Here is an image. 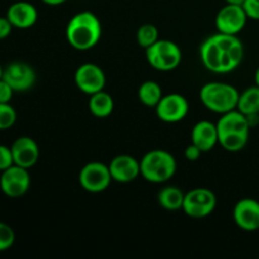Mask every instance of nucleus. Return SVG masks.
Here are the masks:
<instances>
[{
    "instance_id": "8",
    "label": "nucleus",
    "mask_w": 259,
    "mask_h": 259,
    "mask_svg": "<svg viewBox=\"0 0 259 259\" xmlns=\"http://www.w3.org/2000/svg\"><path fill=\"white\" fill-rule=\"evenodd\" d=\"M30 187V175L28 168L13 164L0 175V190L8 197L17 199L28 192Z\"/></svg>"
},
{
    "instance_id": "12",
    "label": "nucleus",
    "mask_w": 259,
    "mask_h": 259,
    "mask_svg": "<svg viewBox=\"0 0 259 259\" xmlns=\"http://www.w3.org/2000/svg\"><path fill=\"white\" fill-rule=\"evenodd\" d=\"M75 83L78 90L88 95H93V94L104 90L105 88V73H104L103 68L95 63H83L76 70Z\"/></svg>"
},
{
    "instance_id": "6",
    "label": "nucleus",
    "mask_w": 259,
    "mask_h": 259,
    "mask_svg": "<svg viewBox=\"0 0 259 259\" xmlns=\"http://www.w3.org/2000/svg\"><path fill=\"white\" fill-rule=\"evenodd\" d=\"M217 207V196L214 192L205 187H199L185 194V214L194 219H202L211 214Z\"/></svg>"
},
{
    "instance_id": "7",
    "label": "nucleus",
    "mask_w": 259,
    "mask_h": 259,
    "mask_svg": "<svg viewBox=\"0 0 259 259\" xmlns=\"http://www.w3.org/2000/svg\"><path fill=\"white\" fill-rule=\"evenodd\" d=\"M78 181L85 191L99 194V192L105 191L110 186L113 179H111L109 166L101 162H90L81 168Z\"/></svg>"
},
{
    "instance_id": "27",
    "label": "nucleus",
    "mask_w": 259,
    "mask_h": 259,
    "mask_svg": "<svg viewBox=\"0 0 259 259\" xmlns=\"http://www.w3.org/2000/svg\"><path fill=\"white\" fill-rule=\"evenodd\" d=\"M248 18L254 20H259V0H245L243 4Z\"/></svg>"
},
{
    "instance_id": "17",
    "label": "nucleus",
    "mask_w": 259,
    "mask_h": 259,
    "mask_svg": "<svg viewBox=\"0 0 259 259\" xmlns=\"http://www.w3.org/2000/svg\"><path fill=\"white\" fill-rule=\"evenodd\" d=\"M191 143L199 147L202 152H209L219 143V132L217 124L209 120L196 123L191 132Z\"/></svg>"
},
{
    "instance_id": "11",
    "label": "nucleus",
    "mask_w": 259,
    "mask_h": 259,
    "mask_svg": "<svg viewBox=\"0 0 259 259\" xmlns=\"http://www.w3.org/2000/svg\"><path fill=\"white\" fill-rule=\"evenodd\" d=\"M3 78L12 86L15 93H24L34 86L37 75L34 68L25 62H12L4 68Z\"/></svg>"
},
{
    "instance_id": "5",
    "label": "nucleus",
    "mask_w": 259,
    "mask_h": 259,
    "mask_svg": "<svg viewBox=\"0 0 259 259\" xmlns=\"http://www.w3.org/2000/svg\"><path fill=\"white\" fill-rule=\"evenodd\" d=\"M146 57L154 70L167 72L179 67L182 61V52L172 40L158 39L147 48Z\"/></svg>"
},
{
    "instance_id": "16",
    "label": "nucleus",
    "mask_w": 259,
    "mask_h": 259,
    "mask_svg": "<svg viewBox=\"0 0 259 259\" xmlns=\"http://www.w3.org/2000/svg\"><path fill=\"white\" fill-rule=\"evenodd\" d=\"M7 18L12 25L18 29H28L38 20V10L28 2H17L9 7Z\"/></svg>"
},
{
    "instance_id": "14",
    "label": "nucleus",
    "mask_w": 259,
    "mask_h": 259,
    "mask_svg": "<svg viewBox=\"0 0 259 259\" xmlns=\"http://www.w3.org/2000/svg\"><path fill=\"white\" fill-rule=\"evenodd\" d=\"M113 181L128 184L141 175V162L129 154H120L111 159L109 164Z\"/></svg>"
},
{
    "instance_id": "25",
    "label": "nucleus",
    "mask_w": 259,
    "mask_h": 259,
    "mask_svg": "<svg viewBox=\"0 0 259 259\" xmlns=\"http://www.w3.org/2000/svg\"><path fill=\"white\" fill-rule=\"evenodd\" d=\"M15 242V233L10 225L0 222V252L10 249Z\"/></svg>"
},
{
    "instance_id": "10",
    "label": "nucleus",
    "mask_w": 259,
    "mask_h": 259,
    "mask_svg": "<svg viewBox=\"0 0 259 259\" xmlns=\"http://www.w3.org/2000/svg\"><path fill=\"white\" fill-rule=\"evenodd\" d=\"M247 20L248 15L243 5L227 4L218 12L215 25L218 32L237 35L244 29Z\"/></svg>"
},
{
    "instance_id": "2",
    "label": "nucleus",
    "mask_w": 259,
    "mask_h": 259,
    "mask_svg": "<svg viewBox=\"0 0 259 259\" xmlns=\"http://www.w3.org/2000/svg\"><path fill=\"white\" fill-rule=\"evenodd\" d=\"M103 28L94 13L80 12L73 15L66 28V38L71 47L77 51H89L100 42Z\"/></svg>"
},
{
    "instance_id": "3",
    "label": "nucleus",
    "mask_w": 259,
    "mask_h": 259,
    "mask_svg": "<svg viewBox=\"0 0 259 259\" xmlns=\"http://www.w3.org/2000/svg\"><path fill=\"white\" fill-rule=\"evenodd\" d=\"M177 162L169 152L163 149L149 151L141 159V176L152 184H163L176 174Z\"/></svg>"
},
{
    "instance_id": "9",
    "label": "nucleus",
    "mask_w": 259,
    "mask_h": 259,
    "mask_svg": "<svg viewBox=\"0 0 259 259\" xmlns=\"http://www.w3.org/2000/svg\"><path fill=\"white\" fill-rule=\"evenodd\" d=\"M156 114L159 120L164 123H179L184 120L189 114V101L181 94H168L163 95L157 104Z\"/></svg>"
},
{
    "instance_id": "13",
    "label": "nucleus",
    "mask_w": 259,
    "mask_h": 259,
    "mask_svg": "<svg viewBox=\"0 0 259 259\" xmlns=\"http://www.w3.org/2000/svg\"><path fill=\"white\" fill-rule=\"evenodd\" d=\"M235 224L245 232L259 230V202L254 199H242L233 209Z\"/></svg>"
},
{
    "instance_id": "21",
    "label": "nucleus",
    "mask_w": 259,
    "mask_h": 259,
    "mask_svg": "<svg viewBox=\"0 0 259 259\" xmlns=\"http://www.w3.org/2000/svg\"><path fill=\"white\" fill-rule=\"evenodd\" d=\"M162 96V89L156 81H144L138 89L139 101L148 108H156Z\"/></svg>"
},
{
    "instance_id": "34",
    "label": "nucleus",
    "mask_w": 259,
    "mask_h": 259,
    "mask_svg": "<svg viewBox=\"0 0 259 259\" xmlns=\"http://www.w3.org/2000/svg\"><path fill=\"white\" fill-rule=\"evenodd\" d=\"M255 85L259 86V67L255 71Z\"/></svg>"
},
{
    "instance_id": "23",
    "label": "nucleus",
    "mask_w": 259,
    "mask_h": 259,
    "mask_svg": "<svg viewBox=\"0 0 259 259\" xmlns=\"http://www.w3.org/2000/svg\"><path fill=\"white\" fill-rule=\"evenodd\" d=\"M159 39V32L156 25L143 24L137 30V42L141 47L148 48Z\"/></svg>"
},
{
    "instance_id": "30",
    "label": "nucleus",
    "mask_w": 259,
    "mask_h": 259,
    "mask_svg": "<svg viewBox=\"0 0 259 259\" xmlns=\"http://www.w3.org/2000/svg\"><path fill=\"white\" fill-rule=\"evenodd\" d=\"M13 28L14 27H13L12 23L9 22L7 17H0V40L9 37Z\"/></svg>"
},
{
    "instance_id": "26",
    "label": "nucleus",
    "mask_w": 259,
    "mask_h": 259,
    "mask_svg": "<svg viewBox=\"0 0 259 259\" xmlns=\"http://www.w3.org/2000/svg\"><path fill=\"white\" fill-rule=\"evenodd\" d=\"M13 164H14V159H13L12 148L4 146V144H0V172L5 171Z\"/></svg>"
},
{
    "instance_id": "18",
    "label": "nucleus",
    "mask_w": 259,
    "mask_h": 259,
    "mask_svg": "<svg viewBox=\"0 0 259 259\" xmlns=\"http://www.w3.org/2000/svg\"><path fill=\"white\" fill-rule=\"evenodd\" d=\"M89 109H90V113L96 118H108L114 110V100L110 94L101 90L90 95Z\"/></svg>"
},
{
    "instance_id": "20",
    "label": "nucleus",
    "mask_w": 259,
    "mask_h": 259,
    "mask_svg": "<svg viewBox=\"0 0 259 259\" xmlns=\"http://www.w3.org/2000/svg\"><path fill=\"white\" fill-rule=\"evenodd\" d=\"M237 109L244 115L259 114V86H250L239 95Z\"/></svg>"
},
{
    "instance_id": "28",
    "label": "nucleus",
    "mask_w": 259,
    "mask_h": 259,
    "mask_svg": "<svg viewBox=\"0 0 259 259\" xmlns=\"http://www.w3.org/2000/svg\"><path fill=\"white\" fill-rule=\"evenodd\" d=\"M14 93L15 91L13 90L12 86L4 78H2L0 80V103H10Z\"/></svg>"
},
{
    "instance_id": "19",
    "label": "nucleus",
    "mask_w": 259,
    "mask_h": 259,
    "mask_svg": "<svg viewBox=\"0 0 259 259\" xmlns=\"http://www.w3.org/2000/svg\"><path fill=\"white\" fill-rule=\"evenodd\" d=\"M185 200V192L176 186L163 187L158 192V202L167 211H179L182 210Z\"/></svg>"
},
{
    "instance_id": "31",
    "label": "nucleus",
    "mask_w": 259,
    "mask_h": 259,
    "mask_svg": "<svg viewBox=\"0 0 259 259\" xmlns=\"http://www.w3.org/2000/svg\"><path fill=\"white\" fill-rule=\"evenodd\" d=\"M247 116L248 124H249L250 129L254 128L259 124V114H250V115H245Z\"/></svg>"
},
{
    "instance_id": "24",
    "label": "nucleus",
    "mask_w": 259,
    "mask_h": 259,
    "mask_svg": "<svg viewBox=\"0 0 259 259\" xmlns=\"http://www.w3.org/2000/svg\"><path fill=\"white\" fill-rule=\"evenodd\" d=\"M17 121V111L9 103H0V131L10 129Z\"/></svg>"
},
{
    "instance_id": "22",
    "label": "nucleus",
    "mask_w": 259,
    "mask_h": 259,
    "mask_svg": "<svg viewBox=\"0 0 259 259\" xmlns=\"http://www.w3.org/2000/svg\"><path fill=\"white\" fill-rule=\"evenodd\" d=\"M249 133H239V132H232V133L219 134V144L228 152H239L247 146Z\"/></svg>"
},
{
    "instance_id": "1",
    "label": "nucleus",
    "mask_w": 259,
    "mask_h": 259,
    "mask_svg": "<svg viewBox=\"0 0 259 259\" xmlns=\"http://www.w3.org/2000/svg\"><path fill=\"white\" fill-rule=\"evenodd\" d=\"M200 56L209 71L214 73H229L242 63L244 47L237 35L218 32L202 42Z\"/></svg>"
},
{
    "instance_id": "32",
    "label": "nucleus",
    "mask_w": 259,
    "mask_h": 259,
    "mask_svg": "<svg viewBox=\"0 0 259 259\" xmlns=\"http://www.w3.org/2000/svg\"><path fill=\"white\" fill-rule=\"evenodd\" d=\"M45 4L47 5H51V7H56V5H61L63 4V3H66L67 0H42Z\"/></svg>"
},
{
    "instance_id": "29",
    "label": "nucleus",
    "mask_w": 259,
    "mask_h": 259,
    "mask_svg": "<svg viewBox=\"0 0 259 259\" xmlns=\"http://www.w3.org/2000/svg\"><path fill=\"white\" fill-rule=\"evenodd\" d=\"M202 153H204V152H202L199 147L195 146L194 143L187 146L186 149H185V157H186L187 161H191V162L197 161V159L201 157Z\"/></svg>"
},
{
    "instance_id": "15",
    "label": "nucleus",
    "mask_w": 259,
    "mask_h": 259,
    "mask_svg": "<svg viewBox=\"0 0 259 259\" xmlns=\"http://www.w3.org/2000/svg\"><path fill=\"white\" fill-rule=\"evenodd\" d=\"M14 164L24 168H32L39 159V147L37 142L27 136L19 137L10 146Z\"/></svg>"
},
{
    "instance_id": "4",
    "label": "nucleus",
    "mask_w": 259,
    "mask_h": 259,
    "mask_svg": "<svg viewBox=\"0 0 259 259\" xmlns=\"http://www.w3.org/2000/svg\"><path fill=\"white\" fill-rule=\"evenodd\" d=\"M240 93L233 85L225 82H207L200 90V100L207 110L225 114L237 109Z\"/></svg>"
},
{
    "instance_id": "33",
    "label": "nucleus",
    "mask_w": 259,
    "mask_h": 259,
    "mask_svg": "<svg viewBox=\"0 0 259 259\" xmlns=\"http://www.w3.org/2000/svg\"><path fill=\"white\" fill-rule=\"evenodd\" d=\"M227 4H234V5H243L245 0H225Z\"/></svg>"
},
{
    "instance_id": "35",
    "label": "nucleus",
    "mask_w": 259,
    "mask_h": 259,
    "mask_svg": "<svg viewBox=\"0 0 259 259\" xmlns=\"http://www.w3.org/2000/svg\"><path fill=\"white\" fill-rule=\"evenodd\" d=\"M3 72H4V68H3L2 65H0V80L3 78Z\"/></svg>"
}]
</instances>
